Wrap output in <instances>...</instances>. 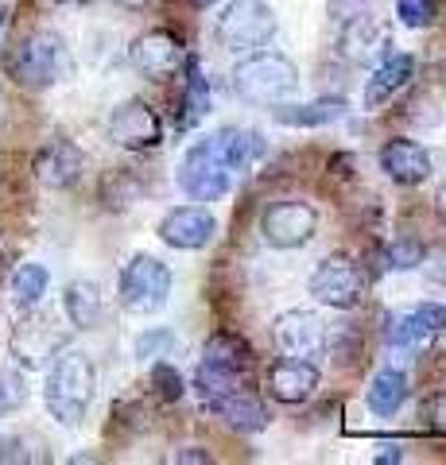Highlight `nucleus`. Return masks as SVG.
<instances>
[{
	"label": "nucleus",
	"mask_w": 446,
	"mask_h": 465,
	"mask_svg": "<svg viewBox=\"0 0 446 465\" xmlns=\"http://www.w3.org/2000/svg\"><path fill=\"white\" fill-rule=\"evenodd\" d=\"M264 155L261 133L249 128H218L206 140H198L179 163V186L186 198L194 202H218L229 186L233 174H244L256 159Z\"/></svg>",
	"instance_id": "f257e3e1"
},
{
	"label": "nucleus",
	"mask_w": 446,
	"mask_h": 465,
	"mask_svg": "<svg viewBox=\"0 0 446 465\" xmlns=\"http://www.w3.org/2000/svg\"><path fill=\"white\" fill-rule=\"evenodd\" d=\"M47 369L51 372H47V388H43V403H47L51 419H59L63 427H78L97 396L94 361L78 353V349H63Z\"/></svg>",
	"instance_id": "f03ea898"
},
{
	"label": "nucleus",
	"mask_w": 446,
	"mask_h": 465,
	"mask_svg": "<svg viewBox=\"0 0 446 465\" xmlns=\"http://www.w3.org/2000/svg\"><path fill=\"white\" fill-rule=\"evenodd\" d=\"M299 66L283 51H249L233 66V94L249 105L276 109L299 94Z\"/></svg>",
	"instance_id": "7ed1b4c3"
},
{
	"label": "nucleus",
	"mask_w": 446,
	"mask_h": 465,
	"mask_svg": "<svg viewBox=\"0 0 446 465\" xmlns=\"http://www.w3.org/2000/svg\"><path fill=\"white\" fill-rule=\"evenodd\" d=\"M5 66L27 90H47L70 70V54L55 32H32L5 54Z\"/></svg>",
	"instance_id": "20e7f679"
},
{
	"label": "nucleus",
	"mask_w": 446,
	"mask_h": 465,
	"mask_svg": "<svg viewBox=\"0 0 446 465\" xmlns=\"http://www.w3.org/2000/svg\"><path fill=\"white\" fill-rule=\"evenodd\" d=\"M276 35V12L268 0H229L218 16V43L229 54L261 51Z\"/></svg>",
	"instance_id": "39448f33"
},
{
	"label": "nucleus",
	"mask_w": 446,
	"mask_h": 465,
	"mask_svg": "<svg viewBox=\"0 0 446 465\" xmlns=\"http://www.w3.org/2000/svg\"><path fill=\"white\" fill-rule=\"evenodd\" d=\"M171 268L164 260H155L148 252L133 256L128 264L121 268V280H117V299L128 314H155L167 307L171 299Z\"/></svg>",
	"instance_id": "423d86ee"
},
{
	"label": "nucleus",
	"mask_w": 446,
	"mask_h": 465,
	"mask_svg": "<svg viewBox=\"0 0 446 465\" xmlns=\"http://www.w3.org/2000/svg\"><path fill=\"white\" fill-rule=\"evenodd\" d=\"M70 345V333L47 314H24L8 338V353L24 369H47L55 357Z\"/></svg>",
	"instance_id": "0eeeda50"
},
{
	"label": "nucleus",
	"mask_w": 446,
	"mask_h": 465,
	"mask_svg": "<svg viewBox=\"0 0 446 465\" xmlns=\"http://www.w3.org/2000/svg\"><path fill=\"white\" fill-rule=\"evenodd\" d=\"M307 291L322 302V307L353 311L357 302L365 299V275L350 256H326L322 264L311 272Z\"/></svg>",
	"instance_id": "6e6552de"
},
{
	"label": "nucleus",
	"mask_w": 446,
	"mask_h": 465,
	"mask_svg": "<svg viewBox=\"0 0 446 465\" xmlns=\"http://www.w3.org/2000/svg\"><path fill=\"white\" fill-rule=\"evenodd\" d=\"M319 229V213H314L311 202H299V198H283V202H272V206L261 213V237L272 249H303V244L314 237Z\"/></svg>",
	"instance_id": "1a4fd4ad"
},
{
	"label": "nucleus",
	"mask_w": 446,
	"mask_h": 465,
	"mask_svg": "<svg viewBox=\"0 0 446 465\" xmlns=\"http://www.w3.org/2000/svg\"><path fill=\"white\" fill-rule=\"evenodd\" d=\"M109 136L113 143H121L128 152H144V148L164 143V121L144 101H121L109 116Z\"/></svg>",
	"instance_id": "9d476101"
},
{
	"label": "nucleus",
	"mask_w": 446,
	"mask_h": 465,
	"mask_svg": "<svg viewBox=\"0 0 446 465\" xmlns=\"http://www.w3.org/2000/svg\"><path fill=\"white\" fill-rule=\"evenodd\" d=\"M272 338H276L280 353L299 357V361H314V357H322V349H326V326L314 311H283L276 318Z\"/></svg>",
	"instance_id": "9b49d317"
},
{
	"label": "nucleus",
	"mask_w": 446,
	"mask_h": 465,
	"mask_svg": "<svg viewBox=\"0 0 446 465\" xmlns=\"http://www.w3.org/2000/svg\"><path fill=\"white\" fill-rule=\"evenodd\" d=\"M160 241L171 244V249H183V252H198L206 249L213 241V232H218V222H213V213L203 210V206H179V210H167L160 217Z\"/></svg>",
	"instance_id": "f8f14e48"
},
{
	"label": "nucleus",
	"mask_w": 446,
	"mask_h": 465,
	"mask_svg": "<svg viewBox=\"0 0 446 465\" xmlns=\"http://www.w3.org/2000/svg\"><path fill=\"white\" fill-rule=\"evenodd\" d=\"M128 54H133V66L140 70L144 78L164 82V78L175 74L179 63H183V43H179V35L155 27V32L136 35V43H133V51H128Z\"/></svg>",
	"instance_id": "ddd939ff"
},
{
	"label": "nucleus",
	"mask_w": 446,
	"mask_h": 465,
	"mask_svg": "<svg viewBox=\"0 0 446 465\" xmlns=\"http://www.w3.org/2000/svg\"><path fill=\"white\" fill-rule=\"evenodd\" d=\"M82 152L74 148V143H66V140H55L47 143L39 155H35V179L39 186H47V191H66V186H74L82 179Z\"/></svg>",
	"instance_id": "4468645a"
},
{
	"label": "nucleus",
	"mask_w": 446,
	"mask_h": 465,
	"mask_svg": "<svg viewBox=\"0 0 446 465\" xmlns=\"http://www.w3.org/2000/svg\"><path fill=\"white\" fill-rule=\"evenodd\" d=\"M213 415L222 419V423L229 430H237V434H261L268 423H272V415H268V407L253 396V391H244V388H233V391H225V396H218L213 403H206Z\"/></svg>",
	"instance_id": "2eb2a0df"
},
{
	"label": "nucleus",
	"mask_w": 446,
	"mask_h": 465,
	"mask_svg": "<svg viewBox=\"0 0 446 465\" xmlns=\"http://www.w3.org/2000/svg\"><path fill=\"white\" fill-rule=\"evenodd\" d=\"M439 330H446V307H439V302H423V307H411L404 314L388 318L384 338H388V345L408 349V345L427 341L431 333H439Z\"/></svg>",
	"instance_id": "dca6fc26"
},
{
	"label": "nucleus",
	"mask_w": 446,
	"mask_h": 465,
	"mask_svg": "<svg viewBox=\"0 0 446 465\" xmlns=\"http://www.w3.org/2000/svg\"><path fill=\"white\" fill-rule=\"evenodd\" d=\"M314 388H319V369H314V361L283 357L268 369V391L280 403H303L314 396Z\"/></svg>",
	"instance_id": "f3484780"
},
{
	"label": "nucleus",
	"mask_w": 446,
	"mask_h": 465,
	"mask_svg": "<svg viewBox=\"0 0 446 465\" xmlns=\"http://www.w3.org/2000/svg\"><path fill=\"white\" fill-rule=\"evenodd\" d=\"M381 171L400 186H415L431 174V155L415 140H388L381 148Z\"/></svg>",
	"instance_id": "a211bd4d"
},
{
	"label": "nucleus",
	"mask_w": 446,
	"mask_h": 465,
	"mask_svg": "<svg viewBox=\"0 0 446 465\" xmlns=\"http://www.w3.org/2000/svg\"><path fill=\"white\" fill-rule=\"evenodd\" d=\"M415 74V58L411 54H384L381 66L372 70V78L365 82V109H381L384 101H392Z\"/></svg>",
	"instance_id": "6ab92c4d"
},
{
	"label": "nucleus",
	"mask_w": 446,
	"mask_h": 465,
	"mask_svg": "<svg viewBox=\"0 0 446 465\" xmlns=\"http://www.w3.org/2000/svg\"><path fill=\"white\" fill-rule=\"evenodd\" d=\"M388 51V32L365 12L350 24H342V54L353 58V63H372L377 54Z\"/></svg>",
	"instance_id": "aec40b11"
},
{
	"label": "nucleus",
	"mask_w": 446,
	"mask_h": 465,
	"mask_svg": "<svg viewBox=\"0 0 446 465\" xmlns=\"http://www.w3.org/2000/svg\"><path fill=\"white\" fill-rule=\"evenodd\" d=\"M63 307H66V318L74 330H94L97 322H102L105 314V299H102V287H97L94 280H74L66 287L63 295Z\"/></svg>",
	"instance_id": "412c9836"
},
{
	"label": "nucleus",
	"mask_w": 446,
	"mask_h": 465,
	"mask_svg": "<svg viewBox=\"0 0 446 465\" xmlns=\"http://www.w3.org/2000/svg\"><path fill=\"white\" fill-rule=\"evenodd\" d=\"M280 124H292V128H322V124H334L338 116H345V101L342 97H319V101H307V105H276Z\"/></svg>",
	"instance_id": "4be33fe9"
},
{
	"label": "nucleus",
	"mask_w": 446,
	"mask_h": 465,
	"mask_svg": "<svg viewBox=\"0 0 446 465\" xmlns=\"http://www.w3.org/2000/svg\"><path fill=\"white\" fill-rule=\"evenodd\" d=\"M404 400H408V376L400 372V369H381L377 376H372L369 391H365L369 411H372V415H381V419L396 415L400 407H404Z\"/></svg>",
	"instance_id": "5701e85b"
},
{
	"label": "nucleus",
	"mask_w": 446,
	"mask_h": 465,
	"mask_svg": "<svg viewBox=\"0 0 446 465\" xmlns=\"http://www.w3.org/2000/svg\"><path fill=\"white\" fill-rule=\"evenodd\" d=\"M203 361H210V365H222V369H233V372H249L253 365V349L244 345V338H237V333H213V338L206 341L203 349Z\"/></svg>",
	"instance_id": "b1692460"
},
{
	"label": "nucleus",
	"mask_w": 446,
	"mask_h": 465,
	"mask_svg": "<svg viewBox=\"0 0 446 465\" xmlns=\"http://www.w3.org/2000/svg\"><path fill=\"white\" fill-rule=\"evenodd\" d=\"M47 287H51V275L43 264H20L12 272V299H16V307H27V311L39 307Z\"/></svg>",
	"instance_id": "393cba45"
},
{
	"label": "nucleus",
	"mask_w": 446,
	"mask_h": 465,
	"mask_svg": "<svg viewBox=\"0 0 446 465\" xmlns=\"http://www.w3.org/2000/svg\"><path fill=\"white\" fill-rule=\"evenodd\" d=\"M241 384H244L241 372L210 365V361H198V369H194V388H198V396H203V403H213L218 396H225V391H233Z\"/></svg>",
	"instance_id": "a878e982"
},
{
	"label": "nucleus",
	"mask_w": 446,
	"mask_h": 465,
	"mask_svg": "<svg viewBox=\"0 0 446 465\" xmlns=\"http://www.w3.org/2000/svg\"><path fill=\"white\" fill-rule=\"evenodd\" d=\"M24 400H27L24 372L0 365V411H16V407H24Z\"/></svg>",
	"instance_id": "bb28decb"
},
{
	"label": "nucleus",
	"mask_w": 446,
	"mask_h": 465,
	"mask_svg": "<svg viewBox=\"0 0 446 465\" xmlns=\"http://www.w3.org/2000/svg\"><path fill=\"white\" fill-rule=\"evenodd\" d=\"M420 256H423V244H420V241H415V237H400V241H392V244L384 249V268L408 272V268L420 264Z\"/></svg>",
	"instance_id": "cd10ccee"
},
{
	"label": "nucleus",
	"mask_w": 446,
	"mask_h": 465,
	"mask_svg": "<svg viewBox=\"0 0 446 465\" xmlns=\"http://www.w3.org/2000/svg\"><path fill=\"white\" fill-rule=\"evenodd\" d=\"M186 109H191V116H203L210 109V85H206L194 58L186 63Z\"/></svg>",
	"instance_id": "c85d7f7f"
},
{
	"label": "nucleus",
	"mask_w": 446,
	"mask_h": 465,
	"mask_svg": "<svg viewBox=\"0 0 446 465\" xmlns=\"http://www.w3.org/2000/svg\"><path fill=\"white\" fill-rule=\"evenodd\" d=\"M396 16L408 27H431L439 16V0H396Z\"/></svg>",
	"instance_id": "c756f323"
},
{
	"label": "nucleus",
	"mask_w": 446,
	"mask_h": 465,
	"mask_svg": "<svg viewBox=\"0 0 446 465\" xmlns=\"http://www.w3.org/2000/svg\"><path fill=\"white\" fill-rule=\"evenodd\" d=\"M152 388L160 391L164 400H179V396H183V376H179V369L171 365V361H155V369H152Z\"/></svg>",
	"instance_id": "7c9ffc66"
},
{
	"label": "nucleus",
	"mask_w": 446,
	"mask_h": 465,
	"mask_svg": "<svg viewBox=\"0 0 446 465\" xmlns=\"http://www.w3.org/2000/svg\"><path fill=\"white\" fill-rule=\"evenodd\" d=\"M171 345H175V333H171V330H148V333H144V338L136 341V357H140V361L167 357Z\"/></svg>",
	"instance_id": "2f4dec72"
},
{
	"label": "nucleus",
	"mask_w": 446,
	"mask_h": 465,
	"mask_svg": "<svg viewBox=\"0 0 446 465\" xmlns=\"http://www.w3.org/2000/svg\"><path fill=\"white\" fill-rule=\"evenodd\" d=\"M415 268L423 272V280L446 287V244H431V249H423V256H420V264Z\"/></svg>",
	"instance_id": "473e14b6"
},
{
	"label": "nucleus",
	"mask_w": 446,
	"mask_h": 465,
	"mask_svg": "<svg viewBox=\"0 0 446 465\" xmlns=\"http://www.w3.org/2000/svg\"><path fill=\"white\" fill-rule=\"evenodd\" d=\"M369 12V0H330V16H334V24H350L357 16H365Z\"/></svg>",
	"instance_id": "72a5a7b5"
},
{
	"label": "nucleus",
	"mask_w": 446,
	"mask_h": 465,
	"mask_svg": "<svg viewBox=\"0 0 446 465\" xmlns=\"http://www.w3.org/2000/svg\"><path fill=\"white\" fill-rule=\"evenodd\" d=\"M431 423H435L439 430H446V396H439L435 403H431Z\"/></svg>",
	"instance_id": "f704fd0d"
},
{
	"label": "nucleus",
	"mask_w": 446,
	"mask_h": 465,
	"mask_svg": "<svg viewBox=\"0 0 446 465\" xmlns=\"http://www.w3.org/2000/svg\"><path fill=\"white\" fill-rule=\"evenodd\" d=\"M175 461H210V454L203 446H186V450H179V454H175Z\"/></svg>",
	"instance_id": "c9c22d12"
},
{
	"label": "nucleus",
	"mask_w": 446,
	"mask_h": 465,
	"mask_svg": "<svg viewBox=\"0 0 446 465\" xmlns=\"http://www.w3.org/2000/svg\"><path fill=\"white\" fill-rule=\"evenodd\" d=\"M372 461H404V450H400V446H381V454L377 458H372Z\"/></svg>",
	"instance_id": "e433bc0d"
},
{
	"label": "nucleus",
	"mask_w": 446,
	"mask_h": 465,
	"mask_svg": "<svg viewBox=\"0 0 446 465\" xmlns=\"http://www.w3.org/2000/svg\"><path fill=\"white\" fill-rule=\"evenodd\" d=\"M435 210H439V217L446 222V179H442V186H439V194H435Z\"/></svg>",
	"instance_id": "4c0bfd02"
},
{
	"label": "nucleus",
	"mask_w": 446,
	"mask_h": 465,
	"mask_svg": "<svg viewBox=\"0 0 446 465\" xmlns=\"http://www.w3.org/2000/svg\"><path fill=\"white\" fill-rule=\"evenodd\" d=\"M117 5H121V8H148L152 0H117Z\"/></svg>",
	"instance_id": "58836bf2"
},
{
	"label": "nucleus",
	"mask_w": 446,
	"mask_h": 465,
	"mask_svg": "<svg viewBox=\"0 0 446 465\" xmlns=\"http://www.w3.org/2000/svg\"><path fill=\"white\" fill-rule=\"evenodd\" d=\"M191 5H194V8H213L218 0H191Z\"/></svg>",
	"instance_id": "ea45409f"
},
{
	"label": "nucleus",
	"mask_w": 446,
	"mask_h": 465,
	"mask_svg": "<svg viewBox=\"0 0 446 465\" xmlns=\"http://www.w3.org/2000/svg\"><path fill=\"white\" fill-rule=\"evenodd\" d=\"M55 5H90V0H55Z\"/></svg>",
	"instance_id": "a19ab883"
}]
</instances>
